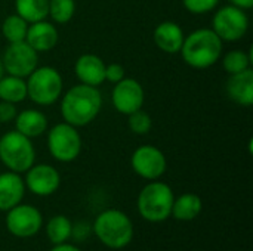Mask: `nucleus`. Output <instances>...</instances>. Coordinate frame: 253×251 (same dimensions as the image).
Returning <instances> with one entry per match:
<instances>
[{"label": "nucleus", "mask_w": 253, "mask_h": 251, "mask_svg": "<svg viewBox=\"0 0 253 251\" xmlns=\"http://www.w3.org/2000/svg\"><path fill=\"white\" fill-rule=\"evenodd\" d=\"M102 95L98 87L76 84L70 87L61 99V115L65 123L74 127L90 124L101 112Z\"/></svg>", "instance_id": "obj_1"}, {"label": "nucleus", "mask_w": 253, "mask_h": 251, "mask_svg": "<svg viewBox=\"0 0 253 251\" xmlns=\"http://www.w3.org/2000/svg\"><path fill=\"white\" fill-rule=\"evenodd\" d=\"M224 49V41L212 28H199L185 36L179 50L184 62L196 70H206L213 67Z\"/></svg>", "instance_id": "obj_2"}, {"label": "nucleus", "mask_w": 253, "mask_h": 251, "mask_svg": "<svg viewBox=\"0 0 253 251\" xmlns=\"http://www.w3.org/2000/svg\"><path fill=\"white\" fill-rule=\"evenodd\" d=\"M92 232L104 247L122 250L132 243L135 228L133 222L125 212L119 209H107L95 217Z\"/></svg>", "instance_id": "obj_3"}, {"label": "nucleus", "mask_w": 253, "mask_h": 251, "mask_svg": "<svg viewBox=\"0 0 253 251\" xmlns=\"http://www.w3.org/2000/svg\"><path fill=\"white\" fill-rule=\"evenodd\" d=\"M175 194L162 180H150L139 192L136 207L139 216L150 223L166 222L172 215Z\"/></svg>", "instance_id": "obj_4"}, {"label": "nucleus", "mask_w": 253, "mask_h": 251, "mask_svg": "<svg viewBox=\"0 0 253 251\" xmlns=\"http://www.w3.org/2000/svg\"><path fill=\"white\" fill-rule=\"evenodd\" d=\"M0 161L15 173H25L36 163V148L30 138L12 130L0 138Z\"/></svg>", "instance_id": "obj_5"}, {"label": "nucleus", "mask_w": 253, "mask_h": 251, "mask_svg": "<svg viewBox=\"0 0 253 251\" xmlns=\"http://www.w3.org/2000/svg\"><path fill=\"white\" fill-rule=\"evenodd\" d=\"M27 78V95L36 105L49 107L62 96L64 80L56 68L37 67Z\"/></svg>", "instance_id": "obj_6"}, {"label": "nucleus", "mask_w": 253, "mask_h": 251, "mask_svg": "<svg viewBox=\"0 0 253 251\" xmlns=\"http://www.w3.org/2000/svg\"><path fill=\"white\" fill-rule=\"evenodd\" d=\"M47 149L59 163H71L82 152V136L77 127L62 121L47 130Z\"/></svg>", "instance_id": "obj_7"}, {"label": "nucleus", "mask_w": 253, "mask_h": 251, "mask_svg": "<svg viewBox=\"0 0 253 251\" xmlns=\"http://www.w3.org/2000/svg\"><path fill=\"white\" fill-rule=\"evenodd\" d=\"M212 30L222 41H239L249 30V16L245 9L234 4L222 6L213 13Z\"/></svg>", "instance_id": "obj_8"}, {"label": "nucleus", "mask_w": 253, "mask_h": 251, "mask_svg": "<svg viewBox=\"0 0 253 251\" xmlns=\"http://www.w3.org/2000/svg\"><path fill=\"white\" fill-rule=\"evenodd\" d=\"M6 213L7 232L16 238H33L40 232L43 226V215L37 207L31 204L19 203Z\"/></svg>", "instance_id": "obj_9"}, {"label": "nucleus", "mask_w": 253, "mask_h": 251, "mask_svg": "<svg viewBox=\"0 0 253 251\" xmlns=\"http://www.w3.org/2000/svg\"><path fill=\"white\" fill-rule=\"evenodd\" d=\"M0 58L4 72L21 78H27L39 67V53L27 41L9 43Z\"/></svg>", "instance_id": "obj_10"}, {"label": "nucleus", "mask_w": 253, "mask_h": 251, "mask_svg": "<svg viewBox=\"0 0 253 251\" xmlns=\"http://www.w3.org/2000/svg\"><path fill=\"white\" fill-rule=\"evenodd\" d=\"M132 170L145 180H157L160 179L166 169L168 160L162 149L154 145H142L136 148L130 157Z\"/></svg>", "instance_id": "obj_11"}, {"label": "nucleus", "mask_w": 253, "mask_h": 251, "mask_svg": "<svg viewBox=\"0 0 253 251\" xmlns=\"http://www.w3.org/2000/svg\"><path fill=\"white\" fill-rule=\"evenodd\" d=\"M111 101L117 112L129 115L138 109H142L145 102V90L138 80L125 77L114 84Z\"/></svg>", "instance_id": "obj_12"}, {"label": "nucleus", "mask_w": 253, "mask_h": 251, "mask_svg": "<svg viewBox=\"0 0 253 251\" xmlns=\"http://www.w3.org/2000/svg\"><path fill=\"white\" fill-rule=\"evenodd\" d=\"M25 188L37 197H49L55 194L61 186V175L59 172L46 163L33 164L24 178Z\"/></svg>", "instance_id": "obj_13"}, {"label": "nucleus", "mask_w": 253, "mask_h": 251, "mask_svg": "<svg viewBox=\"0 0 253 251\" xmlns=\"http://www.w3.org/2000/svg\"><path fill=\"white\" fill-rule=\"evenodd\" d=\"M105 62L95 53H84L77 58L74 72L80 83L99 87L105 81Z\"/></svg>", "instance_id": "obj_14"}, {"label": "nucleus", "mask_w": 253, "mask_h": 251, "mask_svg": "<svg viewBox=\"0 0 253 251\" xmlns=\"http://www.w3.org/2000/svg\"><path fill=\"white\" fill-rule=\"evenodd\" d=\"M24 178L15 172L0 173V212H7L22 203L25 195Z\"/></svg>", "instance_id": "obj_15"}, {"label": "nucleus", "mask_w": 253, "mask_h": 251, "mask_svg": "<svg viewBox=\"0 0 253 251\" xmlns=\"http://www.w3.org/2000/svg\"><path fill=\"white\" fill-rule=\"evenodd\" d=\"M58 38H59L58 28L46 19L30 24L25 36V41L37 53H44L52 50L56 46Z\"/></svg>", "instance_id": "obj_16"}, {"label": "nucleus", "mask_w": 253, "mask_h": 251, "mask_svg": "<svg viewBox=\"0 0 253 251\" xmlns=\"http://www.w3.org/2000/svg\"><path fill=\"white\" fill-rule=\"evenodd\" d=\"M185 34L184 30L181 28L179 24L173 22V21H163L160 22L153 33V40L156 43V46L169 55H175L179 53L182 43H184Z\"/></svg>", "instance_id": "obj_17"}, {"label": "nucleus", "mask_w": 253, "mask_h": 251, "mask_svg": "<svg viewBox=\"0 0 253 251\" xmlns=\"http://www.w3.org/2000/svg\"><path fill=\"white\" fill-rule=\"evenodd\" d=\"M228 98L242 107H251L253 104V71L252 68L237 74L228 75L225 83Z\"/></svg>", "instance_id": "obj_18"}, {"label": "nucleus", "mask_w": 253, "mask_h": 251, "mask_svg": "<svg viewBox=\"0 0 253 251\" xmlns=\"http://www.w3.org/2000/svg\"><path fill=\"white\" fill-rule=\"evenodd\" d=\"M15 130L33 139L47 132V117L40 109H24L15 117Z\"/></svg>", "instance_id": "obj_19"}, {"label": "nucleus", "mask_w": 253, "mask_h": 251, "mask_svg": "<svg viewBox=\"0 0 253 251\" xmlns=\"http://www.w3.org/2000/svg\"><path fill=\"white\" fill-rule=\"evenodd\" d=\"M203 210V201L197 194L185 192L179 197H175L172 206V217L178 222H191L199 217Z\"/></svg>", "instance_id": "obj_20"}, {"label": "nucleus", "mask_w": 253, "mask_h": 251, "mask_svg": "<svg viewBox=\"0 0 253 251\" xmlns=\"http://www.w3.org/2000/svg\"><path fill=\"white\" fill-rule=\"evenodd\" d=\"M28 98L27 95V81L25 78L4 74L0 78V101L10 104H21Z\"/></svg>", "instance_id": "obj_21"}, {"label": "nucleus", "mask_w": 253, "mask_h": 251, "mask_svg": "<svg viewBox=\"0 0 253 251\" xmlns=\"http://www.w3.org/2000/svg\"><path fill=\"white\" fill-rule=\"evenodd\" d=\"M46 237L50 244H64L73 237V223L64 215H56L50 217L46 223Z\"/></svg>", "instance_id": "obj_22"}, {"label": "nucleus", "mask_w": 253, "mask_h": 251, "mask_svg": "<svg viewBox=\"0 0 253 251\" xmlns=\"http://www.w3.org/2000/svg\"><path fill=\"white\" fill-rule=\"evenodd\" d=\"M15 10L28 24L43 21L49 13V0H15Z\"/></svg>", "instance_id": "obj_23"}, {"label": "nucleus", "mask_w": 253, "mask_h": 251, "mask_svg": "<svg viewBox=\"0 0 253 251\" xmlns=\"http://www.w3.org/2000/svg\"><path fill=\"white\" fill-rule=\"evenodd\" d=\"M28 25L30 24L24 18H21L18 13H12L4 18L1 24V34L7 40V43L25 41Z\"/></svg>", "instance_id": "obj_24"}, {"label": "nucleus", "mask_w": 253, "mask_h": 251, "mask_svg": "<svg viewBox=\"0 0 253 251\" xmlns=\"http://www.w3.org/2000/svg\"><path fill=\"white\" fill-rule=\"evenodd\" d=\"M251 64H252L251 53H248L245 50H240V49L230 50L222 58V68L228 75L242 72L245 70H249Z\"/></svg>", "instance_id": "obj_25"}, {"label": "nucleus", "mask_w": 253, "mask_h": 251, "mask_svg": "<svg viewBox=\"0 0 253 251\" xmlns=\"http://www.w3.org/2000/svg\"><path fill=\"white\" fill-rule=\"evenodd\" d=\"M76 13V0H49V13L56 24H67Z\"/></svg>", "instance_id": "obj_26"}, {"label": "nucleus", "mask_w": 253, "mask_h": 251, "mask_svg": "<svg viewBox=\"0 0 253 251\" xmlns=\"http://www.w3.org/2000/svg\"><path fill=\"white\" fill-rule=\"evenodd\" d=\"M127 126L132 133H135L138 136H144V135L150 133V130L153 127V120L148 112L138 109L127 115Z\"/></svg>", "instance_id": "obj_27"}, {"label": "nucleus", "mask_w": 253, "mask_h": 251, "mask_svg": "<svg viewBox=\"0 0 253 251\" xmlns=\"http://www.w3.org/2000/svg\"><path fill=\"white\" fill-rule=\"evenodd\" d=\"M184 7L194 15H203L218 7L219 0H182Z\"/></svg>", "instance_id": "obj_28"}, {"label": "nucleus", "mask_w": 253, "mask_h": 251, "mask_svg": "<svg viewBox=\"0 0 253 251\" xmlns=\"http://www.w3.org/2000/svg\"><path fill=\"white\" fill-rule=\"evenodd\" d=\"M125 77H126V71H125L123 65H120L117 62H111V64L105 65V81L116 84L120 80H123Z\"/></svg>", "instance_id": "obj_29"}, {"label": "nucleus", "mask_w": 253, "mask_h": 251, "mask_svg": "<svg viewBox=\"0 0 253 251\" xmlns=\"http://www.w3.org/2000/svg\"><path fill=\"white\" fill-rule=\"evenodd\" d=\"M16 114H18V111H16V105L15 104L0 101V123H10V121H13Z\"/></svg>", "instance_id": "obj_30"}, {"label": "nucleus", "mask_w": 253, "mask_h": 251, "mask_svg": "<svg viewBox=\"0 0 253 251\" xmlns=\"http://www.w3.org/2000/svg\"><path fill=\"white\" fill-rule=\"evenodd\" d=\"M49 251H83V250H82V249H79L77 246H73V244L64 243V244L52 246V249H50Z\"/></svg>", "instance_id": "obj_31"}, {"label": "nucleus", "mask_w": 253, "mask_h": 251, "mask_svg": "<svg viewBox=\"0 0 253 251\" xmlns=\"http://www.w3.org/2000/svg\"><path fill=\"white\" fill-rule=\"evenodd\" d=\"M230 4H234L240 9L249 10L253 7V0H230Z\"/></svg>", "instance_id": "obj_32"}, {"label": "nucleus", "mask_w": 253, "mask_h": 251, "mask_svg": "<svg viewBox=\"0 0 253 251\" xmlns=\"http://www.w3.org/2000/svg\"><path fill=\"white\" fill-rule=\"evenodd\" d=\"M4 75V68H3V64H1V58H0V78Z\"/></svg>", "instance_id": "obj_33"}]
</instances>
